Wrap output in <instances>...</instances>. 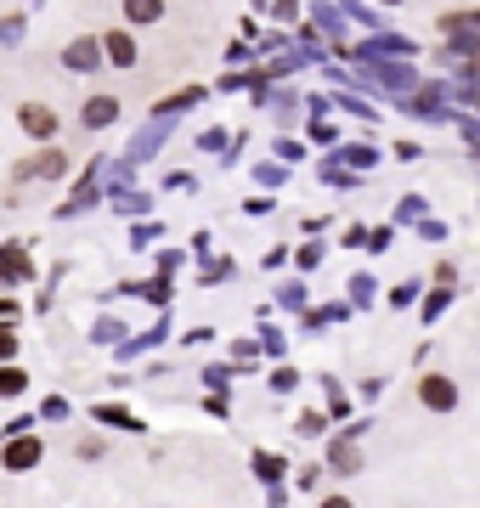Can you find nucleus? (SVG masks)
I'll use <instances>...</instances> for the list:
<instances>
[{"mask_svg":"<svg viewBox=\"0 0 480 508\" xmlns=\"http://www.w3.org/2000/svg\"><path fill=\"white\" fill-rule=\"evenodd\" d=\"M322 508H350V503H345V497H328V503H322Z\"/></svg>","mask_w":480,"mask_h":508,"instance_id":"obj_9","label":"nucleus"},{"mask_svg":"<svg viewBox=\"0 0 480 508\" xmlns=\"http://www.w3.org/2000/svg\"><path fill=\"white\" fill-rule=\"evenodd\" d=\"M124 17H131V23H158V17H164V6H148V0L136 6V0H131V6H124Z\"/></svg>","mask_w":480,"mask_h":508,"instance_id":"obj_6","label":"nucleus"},{"mask_svg":"<svg viewBox=\"0 0 480 508\" xmlns=\"http://www.w3.org/2000/svg\"><path fill=\"white\" fill-rule=\"evenodd\" d=\"M119 108H113V102L108 96H96V102H86V113H79V119H86V124H108Z\"/></svg>","mask_w":480,"mask_h":508,"instance_id":"obj_5","label":"nucleus"},{"mask_svg":"<svg viewBox=\"0 0 480 508\" xmlns=\"http://www.w3.org/2000/svg\"><path fill=\"white\" fill-rule=\"evenodd\" d=\"M108 40H113V46H108V51H113V62H131V57H136V46H131L124 34H108Z\"/></svg>","mask_w":480,"mask_h":508,"instance_id":"obj_7","label":"nucleus"},{"mask_svg":"<svg viewBox=\"0 0 480 508\" xmlns=\"http://www.w3.org/2000/svg\"><path fill=\"white\" fill-rule=\"evenodd\" d=\"M419 401H424L430 413H452L457 407V385H452V378H441V373H424L419 378Z\"/></svg>","mask_w":480,"mask_h":508,"instance_id":"obj_1","label":"nucleus"},{"mask_svg":"<svg viewBox=\"0 0 480 508\" xmlns=\"http://www.w3.org/2000/svg\"><path fill=\"white\" fill-rule=\"evenodd\" d=\"M68 169V153L62 147H51V153H40V159H29V164H17V176H29V181H51V176H62Z\"/></svg>","mask_w":480,"mask_h":508,"instance_id":"obj_3","label":"nucleus"},{"mask_svg":"<svg viewBox=\"0 0 480 508\" xmlns=\"http://www.w3.org/2000/svg\"><path fill=\"white\" fill-rule=\"evenodd\" d=\"M68 62H74V68H86V62H96V46H74Z\"/></svg>","mask_w":480,"mask_h":508,"instance_id":"obj_8","label":"nucleus"},{"mask_svg":"<svg viewBox=\"0 0 480 508\" xmlns=\"http://www.w3.org/2000/svg\"><path fill=\"white\" fill-rule=\"evenodd\" d=\"M34 458H40L34 440H12V447H6V469H34Z\"/></svg>","mask_w":480,"mask_h":508,"instance_id":"obj_4","label":"nucleus"},{"mask_svg":"<svg viewBox=\"0 0 480 508\" xmlns=\"http://www.w3.org/2000/svg\"><path fill=\"white\" fill-rule=\"evenodd\" d=\"M17 124H23L34 141H51V136H57V113L40 108V102H23V108H17Z\"/></svg>","mask_w":480,"mask_h":508,"instance_id":"obj_2","label":"nucleus"}]
</instances>
